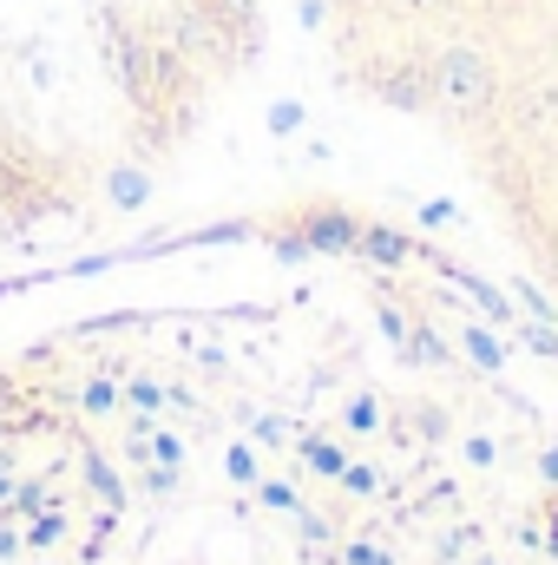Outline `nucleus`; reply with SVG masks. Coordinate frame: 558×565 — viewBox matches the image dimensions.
<instances>
[{
    "label": "nucleus",
    "mask_w": 558,
    "mask_h": 565,
    "mask_svg": "<svg viewBox=\"0 0 558 565\" xmlns=\"http://www.w3.org/2000/svg\"><path fill=\"white\" fill-rule=\"evenodd\" d=\"M217 158L322 184L302 0H0V250L139 231Z\"/></svg>",
    "instance_id": "obj_1"
},
{
    "label": "nucleus",
    "mask_w": 558,
    "mask_h": 565,
    "mask_svg": "<svg viewBox=\"0 0 558 565\" xmlns=\"http://www.w3.org/2000/svg\"><path fill=\"white\" fill-rule=\"evenodd\" d=\"M302 99L322 178L408 151L453 171L420 231L486 211L519 302L558 322V0H302Z\"/></svg>",
    "instance_id": "obj_2"
}]
</instances>
